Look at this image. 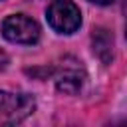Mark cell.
<instances>
[{
	"label": "cell",
	"instance_id": "1",
	"mask_svg": "<svg viewBox=\"0 0 127 127\" xmlns=\"http://www.w3.org/2000/svg\"><path fill=\"white\" fill-rule=\"evenodd\" d=\"M46 20L58 34H73L81 26V12L71 0H52L46 8Z\"/></svg>",
	"mask_w": 127,
	"mask_h": 127
},
{
	"label": "cell",
	"instance_id": "2",
	"mask_svg": "<svg viewBox=\"0 0 127 127\" xmlns=\"http://www.w3.org/2000/svg\"><path fill=\"white\" fill-rule=\"evenodd\" d=\"M40 34L38 22L26 14H12L2 22V36L10 44L32 46L40 40Z\"/></svg>",
	"mask_w": 127,
	"mask_h": 127
},
{
	"label": "cell",
	"instance_id": "3",
	"mask_svg": "<svg viewBox=\"0 0 127 127\" xmlns=\"http://www.w3.org/2000/svg\"><path fill=\"white\" fill-rule=\"evenodd\" d=\"M34 109V99L26 93H8L0 91V113L10 117L12 121L24 119Z\"/></svg>",
	"mask_w": 127,
	"mask_h": 127
},
{
	"label": "cell",
	"instance_id": "4",
	"mask_svg": "<svg viewBox=\"0 0 127 127\" xmlns=\"http://www.w3.org/2000/svg\"><path fill=\"white\" fill-rule=\"evenodd\" d=\"M93 52L101 58L103 64H109L113 56V38L107 34V30H97L93 34Z\"/></svg>",
	"mask_w": 127,
	"mask_h": 127
},
{
	"label": "cell",
	"instance_id": "5",
	"mask_svg": "<svg viewBox=\"0 0 127 127\" xmlns=\"http://www.w3.org/2000/svg\"><path fill=\"white\" fill-rule=\"evenodd\" d=\"M83 83V75H79V71H64L58 79H56V87L67 95H73L81 89Z\"/></svg>",
	"mask_w": 127,
	"mask_h": 127
},
{
	"label": "cell",
	"instance_id": "6",
	"mask_svg": "<svg viewBox=\"0 0 127 127\" xmlns=\"http://www.w3.org/2000/svg\"><path fill=\"white\" fill-rule=\"evenodd\" d=\"M6 67H8V54L0 48V73H2Z\"/></svg>",
	"mask_w": 127,
	"mask_h": 127
},
{
	"label": "cell",
	"instance_id": "7",
	"mask_svg": "<svg viewBox=\"0 0 127 127\" xmlns=\"http://www.w3.org/2000/svg\"><path fill=\"white\" fill-rule=\"evenodd\" d=\"M89 2H95V4H101V6H107V4H113L115 0H89Z\"/></svg>",
	"mask_w": 127,
	"mask_h": 127
},
{
	"label": "cell",
	"instance_id": "8",
	"mask_svg": "<svg viewBox=\"0 0 127 127\" xmlns=\"http://www.w3.org/2000/svg\"><path fill=\"white\" fill-rule=\"evenodd\" d=\"M125 40H127V24H125Z\"/></svg>",
	"mask_w": 127,
	"mask_h": 127
},
{
	"label": "cell",
	"instance_id": "9",
	"mask_svg": "<svg viewBox=\"0 0 127 127\" xmlns=\"http://www.w3.org/2000/svg\"><path fill=\"white\" fill-rule=\"evenodd\" d=\"M0 2H2V0H0Z\"/></svg>",
	"mask_w": 127,
	"mask_h": 127
}]
</instances>
